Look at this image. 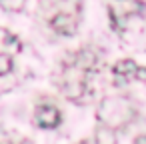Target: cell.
I'll list each match as a JSON object with an SVG mask.
<instances>
[{
  "label": "cell",
  "instance_id": "52a82bcc",
  "mask_svg": "<svg viewBox=\"0 0 146 144\" xmlns=\"http://www.w3.org/2000/svg\"><path fill=\"white\" fill-rule=\"evenodd\" d=\"M20 48H22L20 40L12 32H8L6 28L0 26V52H18Z\"/></svg>",
  "mask_w": 146,
  "mask_h": 144
},
{
  "label": "cell",
  "instance_id": "277c9868",
  "mask_svg": "<svg viewBox=\"0 0 146 144\" xmlns=\"http://www.w3.org/2000/svg\"><path fill=\"white\" fill-rule=\"evenodd\" d=\"M112 74L116 78V84H124L128 82L130 78H138L142 82H146V68L138 66L134 60H120L112 66Z\"/></svg>",
  "mask_w": 146,
  "mask_h": 144
},
{
  "label": "cell",
  "instance_id": "7a4b0ae2",
  "mask_svg": "<svg viewBox=\"0 0 146 144\" xmlns=\"http://www.w3.org/2000/svg\"><path fill=\"white\" fill-rule=\"evenodd\" d=\"M136 116L134 106L130 104V100L126 98H104L98 106V120L106 126V128H124L128 122H132Z\"/></svg>",
  "mask_w": 146,
  "mask_h": 144
},
{
  "label": "cell",
  "instance_id": "6da1fadb",
  "mask_svg": "<svg viewBox=\"0 0 146 144\" xmlns=\"http://www.w3.org/2000/svg\"><path fill=\"white\" fill-rule=\"evenodd\" d=\"M96 60L98 56L90 48H80L78 52L68 56V60L62 66V76H60V90L64 92L68 100L78 102L84 96L88 78L96 68Z\"/></svg>",
  "mask_w": 146,
  "mask_h": 144
},
{
  "label": "cell",
  "instance_id": "9c48e42d",
  "mask_svg": "<svg viewBox=\"0 0 146 144\" xmlns=\"http://www.w3.org/2000/svg\"><path fill=\"white\" fill-rule=\"evenodd\" d=\"M24 2L26 0H0V6L4 10H10V12H18L24 8Z\"/></svg>",
  "mask_w": 146,
  "mask_h": 144
},
{
  "label": "cell",
  "instance_id": "5b68a950",
  "mask_svg": "<svg viewBox=\"0 0 146 144\" xmlns=\"http://www.w3.org/2000/svg\"><path fill=\"white\" fill-rule=\"evenodd\" d=\"M50 28L56 32V34H62V36H72L78 28V18L74 12H68V10H62L58 14H54L50 18Z\"/></svg>",
  "mask_w": 146,
  "mask_h": 144
},
{
  "label": "cell",
  "instance_id": "ba28073f",
  "mask_svg": "<svg viewBox=\"0 0 146 144\" xmlns=\"http://www.w3.org/2000/svg\"><path fill=\"white\" fill-rule=\"evenodd\" d=\"M12 56L10 54H6V52H0V76H4V74H8L10 70H12Z\"/></svg>",
  "mask_w": 146,
  "mask_h": 144
},
{
  "label": "cell",
  "instance_id": "30bf717a",
  "mask_svg": "<svg viewBox=\"0 0 146 144\" xmlns=\"http://www.w3.org/2000/svg\"><path fill=\"white\" fill-rule=\"evenodd\" d=\"M134 142H146V136H140V138H136Z\"/></svg>",
  "mask_w": 146,
  "mask_h": 144
},
{
  "label": "cell",
  "instance_id": "3957f363",
  "mask_svg": "<svg viewBox=\"0 0 146 144\" xmlns=\"http://www.w3.org/2000/svg\"><path fill=\"white\" fill-rule=\"evenodd\" d=\"M144 10L142 0H112L110 2V20L116 30H124V24L130 16H138Z\"/></svg>",
  "mask_w": 146,
  "mask_h": 144
},
{
  "label": "cell",
  "instance_id": "8992f818",
  "mask_svg": "<svg viewBox=\"0 0 146 144\" xmlns=\"http://www.w3.org/2000/svg\"><path fill=\"white\" fill-rule=\"evenodd\" d=\"M60 120H62V116L56 106L44 104V106L36 108V124L40 128H56L60 124Z\"/></svg>",
  "mask_w": 146,
  "mask_h": 144
}]
</instances>
